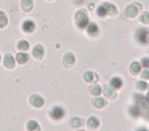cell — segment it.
Wrapping results in <instances>:
<instances>
[{"mask_svg":"<svg viewBox=\"0 0 149 131\" xmlns=\"http://www.w3.org/2000/svg\"><path fill=\"white\" fill-rule=\"evenodd\" d=\"M74 22H76L77 28L80 29H85L88 26V24L90 22L89 21V15H88V12L85 9H80L76 12V15H74Z\"/></svg>","mask_w":149,"mask_h":131,"instance_id":"obj_1","label":"cell"},{"mask_svg":"<svg viewBox=\"0 0 149 131\" xmlns=\"http://www.w3.org/2000/svg\"><path fill=\"white\" fill-rule=\"evenodd\" d=\"M147 34H148V29L144 28H139L135 33V38L139 43L141 45H148V39H147Z\"/></svg>","mask_w":149,"mask_h":131,"instance_id":"obj_2","label":"cell"},{"mask_svg":"<svg viewBox=\"0 0 149 131\" xmlns=\"http://www.w3.org/2000/svg\"><path fill=\"white\" fill-rule=\"evenodd\" d=\"M50 116H51L52 119L59 121V119H62L63 117L65 116V110L62 108V106H54V108H52V110L50 111Z\"/></svg>","mask_w":149,"mask_h":131,"instance_id":"obj_3","label":"cell"},{"mask_svg":"<svg viewBox=\"0 0 149 131\" xmlns=\"http://www.w3.org/2000/svg\"><path fill=\"white\" fill-rule=\"evenodd\" d=\"M139 11H140L139 5H137V4H131V5H128V7L126 8V11H124V15H126L127 17H130V18H134L135 16H137Z\"/></svg>","mask_w":149,"mask_h":131,"instance_id":"obj_4","label":"cell"},{"mask_svg":"<svg viewBox=\"0 0 149 131\" xmlns=\"http://www.w3.org/2000/svg\"><path fill=\"white\" fill-rule=\"evenodd\" d=\"M30 104H31V106H34V108H42V106L45 105V100L42 96L33 95L30 97Z\"/></svg>","mask_w":149,"mask_h":131,"instance_id":"obj_5","label":"cell"},{"mask_svg":"<svg viewBox=\"0 0 149 131\" xmlns=\"http://www.w3.org/2000/svg\"><path fill=\"white\" fill-rule=\"evenodd\" d=\"M85 29H86L88 36H90V37H95L100 33V28H98V25L95 22H89Z\"/></svg>","mask_w":149,"mask_h":131,"instance_id":"obj_6","label":"cell"},{"mask_svg":"<svg viewBox=\"0 0 149 131\" xmlns=\"http://www.w3.org/2000/svg\"><path fill=\"white\" fill-rule=\"evenodd\" d=\"M21 28H22V30L25 32V33H33L34 29H36V24H34L31 20H26L22 22Z\"/></svg>","mask_w":149,"mask_h":131,"instance_id":"obj_7","label":"cell"},{"mask_svg":"<svg viewBox=\"0 0 149 131\" xmlns=\"http://www.w3.org/2000/svg\"><path fill=\"white\" fill-rule=\"evenodd\" d=\"M45 55V47L42 45H37L36 47L33 49V57L36 59H42Z\"/></svg>","mask_w":149,"mask_h":131,"instance_id":"obj_8","label":"cell"},{"mask_svg":"<svg viewBox=\"0 0 149 131\" xmlns=\"http://www.w3.org/2000/svg\"><path fill=\"white\" fill-rule=\"evenodd\" d=\"M63 62H64V66L65 67H72L74 64V62H76V58H74L73 53H67V54L64 55V59H63Z\"/></svg>","mask_w":149,"mask_h":131,"instance_id":"obj_9","label":"cell"},{"mask_svg":"<svg viewBox=\"0 0 149 131\" xmlns=\"http://www.w3.org/2000/svg\"><path fill=\"white\" fill-rule=\"evenodd\" d=\"M141 68H143V66H141V63L140 62H134V63H131V66H130V72H131V75H139V74H141Z\"/></svg>","mask_w":149,"mask_h":131,"instance_id":"obj_10","label":"cell"},{"mask_svg":"<svg viewBox=\"0 0 149 131\" xmlns=\"http://www.w3.org/2000/svg\"><path fill=\"white\" fill-rule=\"evenodd\" d=\"M109 84H110L114 89H120V88L123 87V80H122L120 77H118V76H114L113 79L110 80V83H109Z\"/></svg>","mask_w":149,"mask_h":131,"instance_id":"obj_11","label":"cell"},{"mask_svg":"<svg viewBox=\"0 0 149 131\" xmlns=\"http://www.w3.org/2000/svg\"><path fill=\"white\" fill-rule=\"evenodd\" d=\"M15 58H13L12 54H7L4 57V66L7 67V68H15Z\"/></svg>","mask_w":149,"mask_h":131,"instance_id":"obj_12","label":"cell"},{"mask_svg":"<svg viewBox=\"0 0 149 131\" xmlns=\"http://www.w3.org/2000/svg\"><path fill=\"white\" fill-rule=\"evenodd\" d=\"M102 90H103V95H105L106 97H109V98H114V97H115V90L116 89H114V88L111 87L110 84L105 85Z\"/></svg>","mask_w":149,"mask_h":131,"instance_id":"obj_13","label":"cell"},{"mask_svg":"<svg viewBox=\"0 0 149 131\" xmlns=\"http://www.w3.org/2000/svg\"><path fill=\"white\" fill-rule=\"evenodd\" d=\"M84 80L86 83H95L98 80V76L94 74V72L88 71V72H85L84 74Z\"/></svg>","mask_w":149,"mask_h":131,"instance_id":"obj_14","label":"cell"},{"mask_svg":"<svg viewBox=\"0 0 149 131\" xmlns=\"http://www.w3.org/2000/svg\"><path fill=\"white\" fill-rule=\"evenodd\" d=\"M33 0H22L21 1V8L24 9V12H31V9H33Z\"/></svg>","mask_w":149,"mask_h":131,"instance_id":"obj_15","label":"cell"},{"mask_svg":"<svg viewBox=\"0 0 149 131\" xmlns=\"http://www.w3.org/2000/svg\"><path fill=\"white\" fill-rule=\"evenodd\" d=\"M16 60H17L18 64H25L29 60V55L26 54V53H18V54L16 55Z\"/></svg>","mask_w":149,"mask_h":131,"instance_id":"obj_16","label":"cell"},{"mask_svg":"<svg viewBox=\"0 0 149 131\" xmlns=\"http://www.w3.org/2000/svg\"><path fill=\"white\" fill-rule=\"evenodd\" d=\"M97 15L100 17H105L107 16V3H103V4L98 5L97 7Z\"/></svg>","mask_w":149,"mask_h":131,"instance_id":"obj_17","label":"cell"},{"mask_svg":"<svg viewBox=\"0 0 149 131\" xmlns=\"http://www.w3.org/2000/svg\"><path fill=\"white\" fill-rule=\"evenodd\" d=\"M17 49L20 50L21 53H26L29 50V42L26 41V39H21L17 43Z\"/></svg>","mask_w":149,"mask_h":131,"instance_id":"obj_18","label":"cell"},{"mask_svg":"<svg viewBox=\"0 0 149 131\" xmlns=\"http://www.w3.org/2000/svg\"><path fill=\"white\" fill-rule=\"evenodd\" d=\"M93 105L97 109H102L106 106V100H103V98H101V97H95L94 100H93Z\"/></svg>","mask_w":149,"mask_h":131,"instance_id":"obj_19","label":"cell"},{"mask_svg":"<svg viewBox=\"0 0 149 131\" xmlns=\"http://www.w3.org/2000/svg\"><path fill=\"white\" fill-rule=\"evenodd\" d=\"M90 93H92L93 96H95V97H100V95L102 93V88H101L100 84H93L92 87H90Z\"/></svg>","mask_w":149,"mask_h":131,"instance_id":"obj_20","label":"cell"},{"mask_svg":"<svg viewBox=\"0 0 149 131\" xmlns=\"http://www.w3.org/2000/svg\"><path fill=\"white\" fill-rule=\"evenodd\" d=\"M88 126H89L90 129H98V126H100V119H98L97 117H90V118L88 119Z\"/></svg>","mask_w":149,"mask_h":131,"instance_id":"obj_21","label":"cell"},{"mask_svg":"<svg viewBox=\"0 0 149 131\" xmlns=\"http://www.w3.org/2000/svg\"><path fill=\"white\" fill-rule=\"evenodd\" d=\"M26 127H28V131H41L39 123L36 121H29L28 125H26Z\"/></svg>","mask_w":149,"mask_h":131,"instance_id":"obj_22","label":"cell"},{"mask_svg":"<svg viewBox=\"0 0 149 131\" xmlns=\"http://www.w3.org/2000/svg\"><path fill=\"white\" fill-rule=\"evenodd\" d=\"M130 114H131L132 117H139L140 114H141V108H140L139 105H136V104H135L134 106H131V108H130Z\"/></svg>","mask_w":149,"mask_h":131,"instance_id":"obj_23","label":"cell"},{"mask_svg":"<svg viewBox=\"0 0 149 131\" xmlns=\"http://www.w3.org/2000/svg\"><path fill=\"white\" fill-rule=\"evenodd\" d=\"M70 125H71V127H73V129H80V127L82 126V119L74 117V118H72L70 121Z\"/></svg>","mask_w":149,"mask_h":131,"instance_id":"obj_24","label":"cell"},{"mask_svg":"<svg viewBox=\"0 0 149 131\" xmlns=\"http://www.w3.org/2000/svg\"><path fill=\"white\" fill-rule=\"evenodd\" d=\"M116 13H118V9H116L115 5L107 3V16H111V17H114V16H116Z\"/></svg>","mask_w":149,"mask_h":131,"instance_id":"obj_25","label":"cell"},{"mask_svg":"<svg viewBox=\"0 0 149 131\" xmlns=\"http://www.w3.org/2000/svg\"><path fill=\"white\" fill-rule=\"evenodd\" d=\"M7 25H8L7 16H5L4 12H1V11H0V28H5Z\"/></svg>","mask_w":149,"mask_h":131,"instance_id":"obj_26","label":"cell"},{"mask_svg":"<svg viewBox=\"0 0 149 131\" xmlns=\"http://www.w3.org/2000/svg\"><path fill=\"white\" fill-rule=\"evenodd\" d=\"M137 89L139 90H147L148 89V83L145 81V80H140L139 83H137Z\"/></svg>","mask_w":149,"mask_h":131,"instance_id":"obj_27","label":"cell"},{"mask_svg":"<svg viewBox=\"0 0 149 131\" xmlns=\"http://www.w3.org/2000/svg\"><path fill=\"white\" fill-rule=\"evenodd\" d=\"M140 22L141 24H149V12H144L140 16Z\"/></svg>","mask_w":149,"mask_h":131,"instance_id":"obj_28","label":"cell"},{"mask_svg":"<svg viewBox=\"0 0 149 131\" xmlns=\"http://www.w3.org/2000/svg\"><path fill=\"white\" fill-rule=\"evenodd\" d=\"M141 80H148L149 79V69L148 68H145L144 71H141Z\"/></svg>","mask_w":149,"mask_h":131,"instance_id":"obj_29","label":"cell"},{"mask_svg":"<svg viewBox=\"0 0 149 131\" xmlns=\"http://www.w3.org/2000/svg\"><path fill=\"white\" fill-rule=\"evenodd\" d=\"M140 63H141V66L144 67V68H148L149 69V58H143Z\"/></svg>","mask_w":149,"mask_h":131,"instance_id":"obj_30","label":"cell"},{"mask_svg":"<svg viewBox=\"0 0 149 131\" xmlns=\"http://www.w3.org/2000/svg\"><path fill=\"white\" fill-rule=\"evenodd\" d=\"M136 131H149V130L147 129V127H140V129H137Z\"/></svg>","mask_w":149,"mask_h":131,"instance_id":"obj_31","label":"cell"},{"mask_svg":"<svg viewBox=\"0 0 149 131\" xmlns=\"http://www.w3.org/2000/svg\"><path fill=\"white\" fill-rule=\"evenodd\" d=\"M147 39H148V43H149V30H148V34H147Z\"/></svg>","mask_w":149,"mask_h":131,"instance_id":"obj_32","label":"cell"},{"mask_svg":"<svg viewBox=\"0 0 149 131\" xmlns=\"http://www.w3.org/2000/svg\"><path fill=\"white\" fill-rule=\"evenodd\" d=\"M148 93H149V84H148Z\"/></svg>","mask_w":149,"mask_h":131,"instance_id":"obj_33","label":"cell"},{"mask_svg":"<svg viewBox=\"0 0 149 131\" xmlns=\"http://www.w3.org/2000/svg\"><path fill=\"white\" fill-rule=\"evenodd\" d=\"M0 62H1V55H0Z\"/></svg>","mask_w":149,"mask_h":131,"instance_id":"obj_34","label":"cell"},{"mask_svg":"<svg viewBox=\"0 0 149 131\" xmlns=\"http://www.w3.org/2000/svg\"><path fill=\"white\" fill-rule=\"evenodd\" d=\"M79 131H84V130H79Z\"/></svg>","mask_w":149,"mask_h":131,"instance_id":"obj_35","label":"cell"},{"mask_svg":"<svg viewBox=\"0 0 149 131\" xmlns=\"http://www.w3.org/2000/svg\"><path fill=\"white\" fill-rule=\"evenodd\" d=\"M49 1H52V0H49Z\"/></svg>","mask_w":149,"mask_h":131,"instance_id":"obj_36","label":"cell"}]
</instances>
